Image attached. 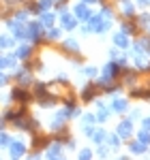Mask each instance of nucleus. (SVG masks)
Masks as SVG:
<instances>
[{"label": "nucleus", "mask_w": 150, "mask_h": 160, "mask_svg": "<svg viewBox=\"0 0 150 160\" xmlns=\"http://www.w3.org/2000/svg\"><path fill=\"white\" fill-rule=\"evenodd\" d=\"M84 73H86L88 77H97V73H99V71H97L94 66H88V68H84Z\"/></svg>", "instance_id": "obj_37"}, {"label": "nucleus", "mask_w": 150, "mask_h": 160, "mask_svg": "<svg viewBox=\"0 0 150 160\" xmlns=\"http://www.w3.org/2000/svg\"><path fill=\"white\" fill-rule=\"evenodd\" d=\"M60 24H62L64 30H75L77 28V19H75V15L64 11V13H60Z\"/></svg>", "instance_id": "obj_9"}, {"label": "nucleus", "mask_w": 150, "mask_h": 160, "mask_svg": "<svg viewBox=\"0 0 150 160\" xmlns=\"http://www.w3.org/2000/svg\"><path fill=\"white\" fill-rule=\"evenodd\" d=\"M47 143H50V139H47V137L35 135V139H32V148H35V149H43V145H47Z\"/></svg>", "instance_id": "obj_22"}, {"label": "nucleus", "mask_w": 150, "mask_h": 160, "mask_svg": "<svg viewBox=\"0 0 150 160\" xmlns=\"http://www.w3.org/2000/svg\"><path fill=\"white\" fill-rule=\"evenodd\" d=\"M137 30H139L137 22H125V24H122V32H125L126 37H129V34H137Z\"/></svg>", "instance_id": "obj_20"}, {"label": "nucleus", "mask_w": 150, "mask_h": 160, "mask_svg": "<svg viewBox=\"0 0 150 160\" xmlns=\"http://www.w3.org/2000/svg\"><path fill=\"white\" fill-rule=\"evenodd\" d=\"M99 156H101V158H105V156H107V149L101 148V149H99Z\"/></svg>", "instance_id": "obj_46"}, {"label": "nucleus", "mask_w": 150, "mask_h": 160, "mask_svg": "<svg viewBox=\"0 0 150 160\" xmlns=\"http://www.w3.org/2000/svg\"><path fill=\"white\" fill-rule=\"evenodd\" d=\"M45 37H47V38H58V37H60V28L50 26V30H45Z\"/></svg>", "instance_id": "obj_34"}, {"label": "nucleus", "mask_w": 150, "mask_h": 160, "mask_svg": "<svg viewBox=\"0 0 150 160\" xmlns=\"http://www.w3.org/2000/svg\"><path fill=\"white\" fill-rule=\"evenodd\" d=\"M97 83H88L84 90H82V100L84 102H90V100H94V96H97Z\"/></svg>", "instance_id": "obj_13"}, {"label": "nucleus", "mask_w": 150, "mask_h": 160, "mask_svg": "<svg viewBox=\"0 0 150 160\" xmlns=\"http://www.w3.org/2000/svg\"><path fill=\"white\" fill-rule=\"evenodd\" d=\"M105 139H107V143H110V145H112L114 149H118V145H120V137L116 135V132H112V135H107Z\"/></svg>", "instance_id": "obj_27"}, {"label": "nucleus", "mask_w": 150, "mask_h": 160, "mask_svg": "<svg viewBox=\"0 0 150 160\" xmlns=\"http://www.w3.org/2000/svg\"><path fill=\"white\" fill-rule=\"evenodd\" d=\"M28 15H30L28 11H17V15H15V19H19V22H24V19L28 17Z\"/></svg>", "instance_id": "obj_39"}, {"label": "nucleus", "mask_w": 150, "mask_h": 160, "mask_svg": "<svg viewBox=\"0 0 150 160\" xmlns=\"http://www.w3.org/2000/svg\"><path fill=\"white\" fill-rule=\"evenodd\" d=\"M51 4H54V0H39L37 7H39V13L47 11V9H51Z\"/></svg>", "instance_id": "obj_30"}, {"label": "nucleus", "mask_w": 150, "mask_h": 160, "mask_svg": "<svg viewBox=\"0 0 150 160\" xmlns=\"http://www.w3.org/2000/svg\"><path fill=\"white\" fill-rule=\"evenodd\" d=\"M135 79H137V73L135 71H125V83H135Z\"/></svg>", "instance_id": "obj_31"}, {"label": "nucleus", "mask_w": 150, "mask_h": 160, "mask_svg": "<svg viewBox=\"0 0 150 160\" xmlns=\"http://www.w3.org/2000/svg\"><path fill=\"white\" fill-rule=\"evenodd\" d=\"M60 156H62V143L56 141V143H51L50 149H47V158H60Z\"/></svg>", "instance_id": "obj_15"}, {"label": "nucleus", "mask_w": 150, "mask_h": 160, "mask_svg": "<svg viewBox=\"0 0 150 160\" xmlns=\"http://www.w3.org/2000/svg\"><path fill=\"white\" fill-rule=\"evenodd\" d=\"M137 26H139V28H144V30H150V15H148V13H142V15H139Z\"/></svg>", "instance_id": "obj_24"}, {"label": "nucleus", "mask_w": 150, "mask_h": 160, "mask_svg": "<svg viewBox=\"0 0 150 160\" xmlns=\"http://www.w3.org/2000/svg\"><path fill=\"white\" fill-rule=\"evenodd\" d=\"M82 34H90V26H84L82 28Z\"/></svg>", "instance_id": "obj_50"}, {"label": "nucleus", "mask_w": 150, "mask_h": 160, "mask_svg": "<svg viewBox=\"0 0 150 160\" xmlns=\"http://www.w3.org/2000/svg\"><path fill=\"white\" fill-rule=\"evenodd\" d=\"M15 45V37H0V49H9Z\"/></svg>", "instance_id": "obj_25"}, {"label": "nucleus", "mask_w": 150, "mask_h": 160, "mask_svg": "<svg viewBox=\"0 0 150 160\" xmlns=\"http://www.w3.org/2000/svg\"><path fill=\"white\" fill-rule=\"evenodd\" d=\"M58 81H60V83H67L69 79H67V75H58Z\"/></svg>", "instance_id": "obj_45"}, {"label": "nucleus", "mask_w": 150, "mask_h": 160, "mask_svg": "<svg viewBox=\"0 0 150 160\" xmlns=\"http://www.w3.org/2000/svg\"><path fill=\"white\" fill-rule=\"evenodd\" d=\"M4 66H7V58H2V56H0V68H4Z\"/></svg>", "instance_id": "obj_48"}, {"label": "nucleus", "mask_w": 150, "mask_h": 160, "mask_svg": "<svg viewBox=\"0 0 150 160\" xmlns=\"http://www.w3.org/2000/svg\"><path fill=\"white\" fill-rule=\"evenodd\" d=\"M120 64L114 60V62H107L105 64V68H103V75H101V79L97 81V86H105V83H110V81H116V77L120 75Z\"/></svg>", "instance_id": "obj_2"}, {"label": "nucleus", "mask_w": 150, "mask_h": 160, "mask_svg": "<svg viewBox=\"0 0 150 160\" xmlns=\"http://www.w3.org/2000/svg\"><path fill=\"white\" fill-rule=\"evenodd\" d=\"M28 13H35V15H39V7L37 2H28V9H26Z\"/></svg>", "instance_id": "obj_36"}, {"label": "nucleus", "mask_w": 150, "mask_h": 160, "mask_svg": "<svg viewBox=\"0 0 150 160\" xmlns=\"http://www.w3.org/2000/svg\"><path fill=\"white\" fill-rule=\"evenodd\" d=\"M28 111H26V107H19V109H7L4 111V122H13V120H17V118H22V115H26Z\"/></svg>", "instance_id": "obj_12"}, {"label": "nucleus", "mask_w": 150, "mask_h": 160, "mask_svg": "<svg viewBox=\"0 0 150 160\" xmlns=\"http://www.w3.org/2000/svg\"><path fill=\"white\" fill-rule=\"evenodd\" d=\"M142 126H144L146 130H150V118H144V122H142Z\"/></svg>", "instance_id": "obj_44"}, {"label": "nucleus", "mask_w": 150, "mask_h": 160, "mask_svg": "<svg viewBox=\"0 0 150 160\" xmlns=\"http://www.w3.org/2000/svg\"><path fill=\"white\" fill-rule=\"evenodd\" d=\"M77 158L79 160H90L92 158V152H90V149H82V152L77 154Z\"/></svg>", "instance_id": "obj_35"}, {"label": "nucleus", "mask_w": 150, "mask_h": 160, "mask_svg": "<svg viewBox=\"0 0 150 160\" xmlns=\"http://www.w3.org/2000/svg\"><path fill=\"white\" fill-rule=\"evenodd\" d=\"M9 154H11V158H22L26 154V143L24 141H9Z\"/></svg>", "instance_id": "obj_7"}, {"label": "nucleus", "mask_w": 150, "mask_h": 160, "mask_svg": "<svg viewBox=\"0 0 150 160\" xmlns=\"http://www.w3.org/2000/svg\"><path fill=\"white\" fill-rule=\"evenodd\" d=\"M82 122H84V124H92V122H94V115H84Z\"/></svg>", "instance_id": "obj_41"}, {"label": "nucleus", "mask_w": 150, "mask_h": 160, "mask_svg": "<svg viewBox=\"0 0 150 160\" xmlns=\"http://www.w3.org/2000/svg\"><path fill=\"white\" fill-rule=\"evenodd\" d=\"M45 90H47L45 83H37V86H35V96H37V98H43V96H45Z\"/></svg>", "instance_id": "obj_32"}, {"label": "nucleus", "mask_w": 150, "mask_h": 160, "mask_svg": "<svg viewBox=\"0 0 150 160\" xmlns=\"http://www.w3.org/2000/svg\"><path fill=\"white\" fill-rule=\"evenodd\" d=\"M137 2H139V7H148L150 4V0H137Z\"/></svg>", "instance_id": "obj_47"}, {"label": "nucleus", "mask_w": 150, "mask_h": 160, "mask_svg": "<svg viewBox=\"0 0 150 160\" xmlns=\"http://www.w3.org/2000/svg\"><path fill=\"white\" fill-rule=\"evenodd\" d=\"M82 2H86V4H99L101 0H82Z\"/></svg>", "instance_id": "obj_49"}, {"label": "nucleus", "mask_w": 150, "mask_h": 160, "mask_svg": "<svg viewBox=\"0 0 150 160\" xmlns=\"http://www.w3.org/2000/svg\"><path fill=\"white\" fill-rule=\"evenodd\" d=\"M112 109L116 111V113H125V111L129 109V102H126L125 98H114V102H112Z\"/></svg>", "instance_id": "obj_17"}, {"label": "nucleus", "mask_w": 150, "mask_h": 160, "mask_svg": "<svg viewBox=\"0 0 150 160\" xmlns=\"http://www.w3.org/2000/svg\"><path fill=\"white\" fill-rule=\"evenodd\" d=\"M9 141H11V139H9V135L0 130V143H2V145H9Z\"/></svg>", "instance_id": "obj_38"}, {"label": "nucleus", "mask_w": 150, "mask_h": 160, "mask_svg": "<svg viewBox=\"0 0 150 160\" xmlns=\"http://www.w3.org/2000/svg\"><path fill=\"white\" fill-rule=\"evenodd\" d=\"M7 26H9V30H11V34L15 38H26V26L19 19H9Z\"/></svg>", "instance_id": "obj_4"}, {"label": "nucleus", "mask_w": 150, "mask_h": 160, "mask_svg": "<svg viewBox=\"0 0 150 160\" xmlns=\"http://www.w3.org/2000/svg\"><path fill=\"white\" fill-rule=\"evenodd\" d=\"M90 137H92V139H94L97 143H103V141H105V137H107V132H105V130H101V128H99V130L94 128V132H92Z\"/></svg>", "instance_id": "obj_28"}, {"label": "nucleus", "mask_w": 150, "mask_h": 160, "mask_svg": "<svg viewBox=\"0 0 150 160\" xmlns=\"http://www.w3.org/2000/svg\"><path fill=\"white\" fill-rule=\"evenodd\" d=\"M62 51L77 53V51H79V45H77V41H75V38H67V41L62 43Z\"/></svg>", "instance_id": "obj_16"}, {"label": "nucleus", "mask_w": 150, "mask_h": 160, "mask_svg": "<svg viewBox=\"0 0 150 160\" xmlns=\"http://www.w3.org/2000/svg\"><path fill=\"white\" fill-rule=\"evenodd\" d=\"M39 15H41V26H43V28H45V26L50 28V26H54V22H56V17H54L51 13H47V11L39 13Z\"/></svg>", "instance_id": "obj_21"}, {"label": "nucleus", "mask_w": 150, "mask_h": 160, "mask_svg": "<svg viewBox=\"0 0 150 160\" xmlns=\"http://www.w3.org/2000/svg\"><path fill=\"white\" fill-rule=\"evenodd\" d=\"M90 32H99V34H103V32H107L110 28H112V19L110 17H105L103 13H99V15H90Z\"/></svg>", "instance_id": "obj_1"}, {"label": "nucleus", "mask_w": 150, "mask_h": 160, "mask_svg": "<svg viewBox=\"0 0 150 160\" xmlns=\"http://www.w3.org/2000/svg\"><path fill=\"white\" fill-rule=\"evenodd\" d=\"M137 141H142V143H146V145H150V130H139L137 132Z\"/></svg>", "instance_id": "obj_29"}, {"label": "nucleus", "mask_w": 150, "mask_h": 160, "mask_svg": "<svg viewBox=\"0 0 150 160\" xmlns=\"http://www.w3.org/2000/svg\"><path fill=\"white\" fill-rule=\"evenodd\" d=\"M73 11H75V19H82V22H88V19H90V15H92L86 2H79V4H75Z\"/></svg>", "instance_id": "obj_10"}, {"label": "nucleus", "mask_w": 150, "mask_h": 160, "mask_svg": "<svg viewBox=\"0 0 150 160\" xmlns=\"http://www.w3.org/2000/svg\"><path fill=\"white\" fill-rule=\"evenodd\" d=\"M7 83H9V77L0 73V88H2V86H7Z\"/></svg>", "instance_id": "obj_42"}, {"label": "nucleus", "mask_w": 150, "mask_h": 160, "mask_svg": "<svg viewBox=\"0 0 150 160\" xmlns=\"http://www.w3.org/2000/svg\"><path fill=\"white\" fill-rule=\"evenodd\" d=\"M131 96H133V98H150V92L148 90H139V88H135V90H131Z\"/></svg>", "instance_id": "obj_26"}, {"label": "nucleus", "mask_w": 150, "mask_h": 160, "mask_svg": "<svg viewBox=\"0 0 150 160\" xmlns=\"http://www.w3.org/2000/svg\"><path fill=\"white\" fill-rule=\"evenodd\" d=\"M146 143H142V141H131L129 143V149H131V154H144L146 152Z\"/></svg>", "instance_id": "obj_19"}, {"label": "nucleus", "mask_w": 150, "mask_h": 160, "mask_svg": "<svg viewBox=\"0 0 150 160\" xmlns=\"http://www.w3.org/2000/svg\"><path fill=\"white\" fill-rule=\"evenodd\" d=\"M56 96H50V98H45V96H43V98H39V102H41V107H54V105H56Z\"/></svg>", "instance_id": "obj_33"}, {"label": "nucleus", "mask_w": 150, "mask_h": 160, "mask_svg": "<svg viewBox=\"0 0 150 160\" xmlns=\"http://www.w3.org/2000/svg\"><path fill=\"white\" fill-rule=\"evenodd\" d=\"M116 135L120 137V139H129V137L133 135V120H122V122L118 124V128H116Z\"/></svg>", "instance_id": "obj_6"}, {"label": "nucleus", "mask_w": 150, "mask_h": 160, "mask_svg": "<svg viewBox=\"0 0 150 160\" xmlns=\"http://www.w3.org/2000/svg\"><path fill=\"white\" fill-rule=\"evenodd\" d=\"M43 37H45V28L41 26V22H32V24L26 26V38H28L30 43L39 45Z\"/></svg>", "instance_id": "obj_3"}, {"label": "nucleus", "mask_w": 150, "mask_h": 160, "mask_svg": "<svg viewBox=\"0 0 150 160\" xmlns=\"http://www.w3.org/2000/svg\"><path fill=\"white\" fill-rule=\"evenodd\" d=\"M137 118H139V109H133L131 115H129V120H137Z\"/></svg>", "instance_id": "obj_43"}, {"label": "nucleus", "mask_w": 150, "mask_h": 160, "mask_svg": "<svg viewBox=\"0 0 150 160\" xmlns=\"http://www.w3.org/2000/svg\"><path fill=\"white\" fill-rule=\"evenodd\" d=\"M15 79H17V83L19 86H30L32 83V71H30V66H24L22 71H17V75H15Z\"/></svg>", "instance_id": "obj_8"}, {"label": "nucleus", "mask_w": 150, "mask_h": 160, "mask_svg": "<svg viewBox=\"0 0 150 160\" xmlns=\"http://www.w3.org/2000/svg\"><path fill=\"white\" fill-rule=\"evenodd\" d=\"M15 56H17L19 60H30V56H32V45H22Z\"/></svg>", "instance_id": "obj_18"}, {"label": "nucleus", "mask_w": 150, "mask_h": 160, "mask_svg": "<svg viewBox=\"0 0 150 160\" xmlns=\"http://www.w3.org/2000/svg\"><path fill=\"white\" fill-rule=\"evenodd\" d=\"M9 96H11V100H17V102L26 105V102L30 100V92H28V90H26L24 86H19V88H13Z\"/></svg>", "instance_id": "obj_5"}, {"label": "nucleus", "mask_w": 150, "mask_h": 160, "mask_svg": "<svg viewBox=\"0 0 150 160\" xmlns=\"http://www.w3.org/2000/svg\"><path fill=\"white\" fill-rule=\"evenodd\" d=\"M92 132H94V128H92L90 124H86V126H84V135H86V137H90Z\"/></svg>", "instance_id": "obj_40"}, {"label": "nucleus", "mask_w": 150, "mask_h": 160, "mask_svg": "<svg viewBox=\"0 0 150 160\" xmlns=\"http://www.w3.org/2000/svg\"><path fill=\"white\" fill-rule=\"evenodd\" d=\"M122 2V13H125V17H133L135 15V7L129 2V0H120Z\"/></svg>", "instance_id": "obj_23"}, {"label": "nucleus", "mask_w": 150, "mask_h": 160, "mask_svg": "<svg viewBox=\"0 0 150 160\" xmlns=\"http://www.w3.org/2000/svg\"><path fill=\"white\" fill-rule=\"evenodd\" d=\"M67 118H71V115H69V111H67V109H60L58 113H56L54 122H51V128H54V130H60V128H62V124L67 122Z\"/></svg>", "instance_id": "obj_11"}, {"label": "nucleus", "mask_w": 150, "mask_h": 160, "mask_svg": "<svg viewBox=\"0 0 150 160\" xmlns=\"http://www.w3.org/2000/svg\"><path fill=\"white\" fill-rule=\"evenodd\" d=\"M114 45H116V47H120V49H126V47H129V37H126L122 30L114 34Z\"/></svg>", "instance_id": "obj_14"}, {"label": "nucleus", "mask_w": 150, "mask_h": 160, "mask_svg": "<svg viewBox=\"0 0 150 160\" xmlns=\"http://www.w3.org/2000/svg\"><path fill=\"white\" fill-rule=\"evenodd\" d=\"M2 126H4V118H0V130H2Z\"/></svg>", "instance_id": "obj_51"}]
</instances>
